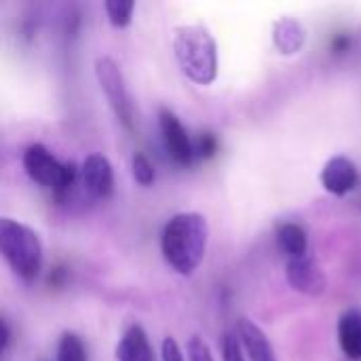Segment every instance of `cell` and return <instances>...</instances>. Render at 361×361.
<instances>
[{
  "instance_id": "obj_1",
  "label": "cell",
  "mask_w": 361,
  "mask_h": 361,
  "mask_svg": "<svg viewBox=\"0 0 361 361\" xmlns=\"http://www.w3.org/2000/svg\"><path fill=\"white\" fill-rule=\"evenodd\" d=\"M209 241L205 216L186 212L173 216L161 235V252L165 262L180 275H192L203 262Z\"/></svg>"
},
{
  "instance_id": "obj_2",
  "label": "cell",
  "mask_w": 361,
  "mask_h": 361,
  "mask_svg": "<svg viewBox=\"0 0 361 361\" xmlns=\"http://www.w3.org/2000/svg\"><path fill=\"white\" fill-rule=\"evenodd\" d=\"M173 53L182 72L197 85H212L218 76V44L207 27L188 23L176 27Z\"/></svg>"
},
{
  "instance_id": "obj_3",
  "label": "cell",
  "mask_w": 361,
  "mask_h": 361,
  "mask_svg": "<svg viewBox=\"0 0 361 361\" xmlns=\"http://www.w3.org/2000/svg\"><path fill=\"white\" fill-rule=\"evenodd\" d=\"M0 250L15 275L27 281L38 277L42 267V243L30 226L11 218H2Z\"/></svg>"
},
{
  "instance_id": "obj_4",
  "label": "cell",
  "mask_w": 361,
  "mask_h": 361,
  "mask_svg": "<svg viewBox=\"0 0 361 361\" xmlns=\"http://www.w3.org/2000/svg\"><path fill=\"white\" fill-rule=\"evenodd\" d=\"M23 169L25 173L40 186L55 190L57 195L68 192V188L76 180V169L72 163L57 161L42 144H32L23 152Z\"/></svg>"
},
{
  "instance_id": "obj_5",
  "label": "cell",
  "mask_w": 361,
  "mask_h": 361,
  "mask_svg": "<svg viewBox=\"0 0 361 361\" xmlns=\"http://www.w3.org/2000/svg\"><path fill=\"white\" fill-rule=\"evenodd\" d=\"M93 70H95L99 89L104 91L106 102L112 108L114 116L123 123L125 129H133V108H131V99H129L127 85H125L118 63L110 57H97Z\"/></svg>"
},
{
  "instance_id": "obj_6",
  "label": "cell",
  "mask_w": 361,
  "mask_h": 361,
  "mask_svg": "<svg viewBox=\"0 0 361 361\" xmlns=\"http://www.w3.org/2000/svg\"><path fill=\"white\" fill-rule=\"evenodd\" d=\"M159 127H161V135H163V144H165V150L167 154L182 167H188L195 159V144L188 135V131L184 129V125L180 123V118L163 108L159 112Z\"/></svg>"
},
{
  "instance_id": "obj_7",
  "label": "cell",
  "mask_w": 361,
  "mask_h": 361,
  "mask_svg": "<svg viewBox=\"0 0 361 361\" xmlns=\"http://www.w3.org/2000/svg\"><path fill=\"white\" fill-rule=\"evenodd\" d=\"M286 277L296 292L307 296H322L328 286L322 267L311 254L300 258H290L286 264Z\"/></svg>"
},
{
  "instance_id": "obj_8",
  "label": "cell",
  "mask_w": 361,
  "mask_h": 361,
  "mask_svg": "<svg viewBox=\"0 0 361 361\" xmlns=\"http://www.w3.org/2000/svg\"><path fill=\"white\" fill-rule=\"evenodd\" d=\"M80 182L93 199H108L114 190L112 165L104 154H89L80 167Z\"/></svg>"
},
{
  "instance_id": "obj_9",
  "label": "cell",
  "mask_w": 361,
  "mask_h": 361,
  "mask_svg": "<svg viewBox=\"0 0 361 361\" xmlns=\"http://www.w3.org/2000/svg\"><path fill=\"white\" fill-rule=\"evenodd\" d=\"M322 186L336 197H345L351 190H355L357 182H360V173H357V165L349 159V157H332L324 169H322Z\"/></svg>"
},
{
  "instance_id": "obj_10",
  "label": "cell",
  "mask_w": 361,
  "mask_h": 361,
  "mask_svg": "<svg viewBox=\"0 0 361 361\" xmlns=\"http://www.w3.org/2000/svg\"><path fill=\"white\" fill-rule=\"evenodd\" d=\"M237 336H239L243 351L247 353L250 361H277L275 349L269 343L267 334L247 317H241L237 322Z\"/></svg>"
},
{
  "instance_id": "obj_11",
  "label": "cell",
  "mask_w": 361,
  "mask_h": 361,
  "mask_svg": "<svg viewBox=\"0 0 361 361\" xmlns=\"http://www.w3.org/2000/svg\"><path fill=\"white\" fill-rule=\"evenodd\" d=\"M116 361H157L142 326H129L116 347Z\"/></svg>"
},
{
  "instance_id": "obj_12",
  "label": "cell",
  "mask_w": 361,
  "mask_h": 361,
  "mask_svg": "<svg viewBox=\"0 0 361 361\" xmlns=\"http://www.w3.org/2000/svg\"><path fill=\"white\" fill-rule=\"evenodd\" d=\"M273 42L283 55H296L307 42V32L300 21L292 17H281L273 25Z\"/></svg>"
},
{
  "instance_id": "obj_13",
  "label": "cell",
  "mask_w": 361,
  "mask_h": 361,
  "mask_svg": "<svg viewBox=\"0 0 361 361\" xmlns=\"http://www.w3.org/2000/svg\"><path fill=\"white\" fill-rule=\"evenodd\" d=\"M338 343L343 353L353 361L361 360V313L347 311L338 322Z\"/></svg>"
},
{
  "instance_id": "obj_14",
  "label": "cell",
  "mask_w": 361,
  "mask_h": 361,
  "mask_svg": "<svg viewBox=\"0 0 361 361\" xmlns=\"http://www.w3.org/2000/svg\"><path fill=\"white\" fill-rule=\"evenodd\" d=\"M277 247L290 258H300L309 252V235L296 222H286L277 228Z\"/></svg>"
},
{
  "instance_id": "obj_15",
  "label": "cell",
  "mask_w": 361,
  "mask_h": 361,
  "mask_svg": "<svg viewBox=\"0 0 361 361\" xmlns=\"http://www.w3.org/2000/svg\"><path fill=\"white\" fill-rule=\"evenodd\" d=\"M104 8L114 27H127L133 19L135 2L133 0H106Z\"/></svg>"
},
{
  "instance_id": "obj_16",
  "label": "cell",
  "mask_w": 361,
  "mask_h": 361,
  "mask_svg": "<svg viewBox=\"0 0 361 361\" xmlns=\"http://www.w3.org/2000/svg\"><path fill=\"white\" fill-rule=\"evenodd\" d=\"M57 361H87L85 345L76 334L72 332L61 334L57 345Z\"/></svg>"
},
{
  "instance_id": "obj_17",
  "label": "cell",
  "mask_w": 361,
  "mask_h": 361,
  "mask_svg": "<svg viewBox=\"0 0 361 361\" xmlns=\"http://www.w3.org/2000/svg\"><path fill=\"white\" fill-rule=\"evenodd\" d=\"M131 173H133V180L140 184V186H150L157 178L154 173V165L148 161L146 154L142 152H135L133 159H131Z\"/></svg>"
},
{
  "instance_id": "obj_18",
  "label": "cell",
  "mask_w": 361,
  "mask_h": 361,
  "mask_svg": "<svg viewBox=\"0 0 361 361\" xmlns=\"http://www.w3.org/2000/svg\"><path fill=\"white\" fill-rule=\"evenodd\" d=\"M222 361H245L243 345L237 336V332H226L222 338Z\"/></svg>"
},
{
  "instance_id": "obj_19",
  "label": "cell",
  "mask_w": 361,
  "mask_h": 361,
  "mask_svg": "<svg viewBox=\"0 0 361 361\" xmlns=\"http://www.w3.org/2000/svg\"><path fill=\"white\" fill-rule=\"evenodd\" d=\"M186 351H188V361H214L207 343L201 336H192L186 345Z\"/></svg>"
},
{
  "instance_id": "obj_20",
  "label": "cell",
  "mask_w": 361,
  "mask_h": 361,
  "mask_svg": "<svg viewBox=\"0 0 361 361\" xmlns=\"http://www.w3.org/2000/svg\"><path fill=\"white\" fill-rule=\"evenodd\" d=\"M163 361H184V355H182V349L180 345L176 343V338L167 336L163 341Z\"/></svg>"
},
{
  "instance_id": "obj_21",
  "label": "cell",
  "mask_w": 361,
  "mask_h": 361,
  "mask_svg": "<svg viewBox=\"0 0 361 361\" xmlns=\"http://www.w3.org/2000/svg\"><path fill=\"white\" fill-rule=\"evenodd\" d=\"M8 341H11V332H8L6 322H2V353L8 349Z\"/></svg>"
}]
</instances>
